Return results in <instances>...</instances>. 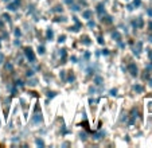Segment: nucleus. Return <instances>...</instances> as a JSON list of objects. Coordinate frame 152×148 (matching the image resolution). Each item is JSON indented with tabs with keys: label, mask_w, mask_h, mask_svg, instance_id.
<instances>
[{
	"label": "nucleus",
	"mask_w": 152,
	"mask_h": 148,
	"mask_svg": "<svg viewBox=\"0 0 152 148\" xmlns=\"http://www.w3.org/2000/svg\"><path fill=\"white\" fill-rule=\"evenodd\" d=\"M149 27H151V28H152V23H151V24H149Z\"/></svg>",
	"instance_id": "nucleus-1"
},
{
	"label": "nucleus",
	"mask_w": 152,
	"mask_h": 148,
	"mask_svg": "<svg viewBox=\"0 0 152 148\" xmlns=\"http://www.w3.org/2000/svg\"><path fill=\"white\" fill-rule=\"evenodd\" d=\"M151 59H152V52H151Z\"/></svg>",
	"instance_id": "nucleus-2"
}]
</instances>
